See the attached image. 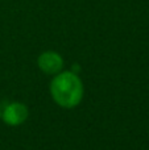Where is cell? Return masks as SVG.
Masks as SVG:
<instances>
[{
	"label": "cell",
	"instance_id": "cell-3",
	"mask_svg": "<svg viewBox=\"0 0 149 150\" xmlns=\"http://www.w3.org/2000/svg\"><path fill=\"white\" fill-rule=\"evenodd\" d=\"M38 67L46 74H58L63 67V59L55 52H45L38 57Z\"/></svg>",
	"mask_w": 149,
	"mask_h": 150
},
{
	"label": "cell",
	"instance_id": "cell-2",
	"mask_svg": "<svg viewBox=\"0 0 149 150\" xmlns=\"http://www.w3.org/2000/svg\"><path fill=\"white\" fill-rule=\"evenodd\" d=\"M3 120L11 127L21 125L28 117V108L23 103H11L3 109Z\"/></svg>",
	"mask_w": 149,
	"mask_h": 150
},
{
	"label": "cell",
	"instance_id": "cell-1",
	"mask_svg": "<svg viewBox=\"0 0 149 150\" xmlns=\"http://www.w3.org/2000/svg\"><path fill=\"white\" fill-rule=\"evenodd\" d=\"M50 93L58 105L73 108L78 105L83 98V84L77 74L71 71H61L50 83Z\"/></svg>",
	"mask_w": 149,
	"mask_h": 150
},
{
	"label": "cell",
	"instance_id": "cell-4",
	"mask_svg": "<svg viewBox=\"0 0 149 150\" xmlns=\"http://www.w3.org/2000/svg\"><path fill=\"white\" fill-rule=\"evenodd\" d=\"M0 116H1V109H0Z\"/></svg>",
	"mask_w": 149,
	"mask_h": 150
}]
</instances>
